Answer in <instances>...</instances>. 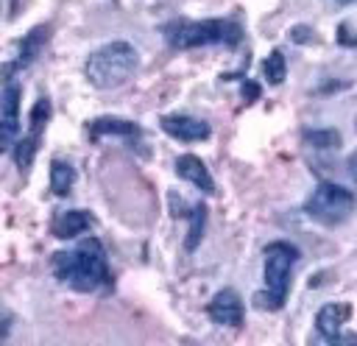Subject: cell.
<instances>
[{"instance_id": "cell-9", "label": "cell", "mask_w": 357, "mask_h": 346, "mask_svg": "<svg viewBox=\"0 0 357 346\" xmlns=\"http://www.w3.org/2000/svg\"><path fill=\"white\" fill-rule=\"evenodd\" d=\"M20 84L8 78L3 86V145H11L20 131Z\"/></svg>"}, {"instance_id": "cell-5", "label": "cell", "mask_w": 357, "mask_h": 346, "mask_svg": "<svg viewBox=\"0 0 357 346\" xmlns=\"http://www.w3.org/2000/svg\"><path fill=\"white\" fill-rule=\"evenodd\" d=\"M354 204L357 201H354L351 190L332 184V181H321L304 201V212L324 226H337L354 212Z\"/></svg>"}, {"instance_id": "cell-20", "label": "cell", "mask_w": 357, "mask_h": 346, "mask_svg": "<svg viewBox=\"0 0 357 346\" xmlns=\"http://www.w3.org/2000/svg\"><path fill=\"white\" fill-rule=\"evenodd\" d=\"M243 92H245V98H257V86H254V84H245Z\"/></svg>"}, {"instance_id": "cell-7", "label": "cell", "mask_w": 357, "mask_h": 346, "mask_svg": "<svg viewBox=\"0 0 357 346\" xmlns=\"http://www.w3.org/2000/svg\"><path fill=\"white\" fill-rule=\"evenodd\" d=\"M162 128L173 137V140H181V142H198V140H206L209 137V123L198 120V117H190V114H167L159 120Z\"/></svg>"}, {"instance_id": "cell-14", "label": "cell", "mask_w": 357, "mask_h": 346, "mask_svg": "<svg viewBox=\"0 0 357 346\" xmlns=\"http://www.w3.org/2000/svg\"><path fill=\"white\" fill-rule=\"evenodd\" d=\"M75 184V167L70 162H61V159H53L50 165V190L56 195H67Z\"/></svg>"}, {"instance_id": "cell-18", "label": "cell", "mask_w": 357, "mask_h": 346, "mask_svg": "<svg viewBox=\"0 0 357 346\" xmlns=\"http://www.w3.org/2000/svg\"><path fill=\"white\" fill-rule=\"evenodd\" d=\"M47 117H50V100H47V98H39L36 106L31 109V128H28V134L39 140V137H42V128H45V123H47Z\"/></svg>"}, {"instance_id": "cell-10", "label": "cell", "mask_w": 357, "mask_h": 346, "mask_svg": "<svg viewBox=\"0 0 357 346\" xmlns=\"http://www.w3.org/2000/svg\"><path fill=\"white\" fill-rule=\"evenodd\" d=\"M176 173H178L181 179H187L190 184H195L201 193H206V195L215 193V179L209 176L206 165H204L195 153H184V156H178V159H176Z\"/></svg>"}, {"instance_id": "cell-19", "label": "cell", "mask_w": 357, "mask_h": 346, "mask_svg": "<svg viewBox=\"0 0 357 346\" xmlns=\"http://www.w3.org/2000/svg\"><path fill=\"white\" fill-rule=\"evenodd\" d=\"M304 140L312 142L315 148H332V145H340V134H337V131H307Z\"/></svg>"}, {"instance_id": "cell-13", "label": "cell", "mask_w": 357, "mask_h": 346, "mask_svg": "<svg viewBox=\"0 0 357 346\" xmlns=\"http://www.w3.org/2000/svg\"><path fill=\"white\" fill-rule=\"evenodd\" d=\"M103 134H123V137H139V128L120 117H98L89 123V137L98 140Z\"/></svg>"}, {"instance_id": "cell-3", "label": "cell", "mask_w": 357, "mask_h": 346, "mask_svg": "<svg viewBox=\"0 0 357 346\" xmlns=\"http://www.w3.org/2000/svg\"><path fill=\"white\" fill-rule=\"evenodd\" d=\"M170 47L187 50L198 45H229L243 39V28L234 20H170L162 28Z\"/></svg>"}, {"instance_id": "cell-21", "label": "cell", "mask_w": 357, "mask_h": 346, "mask_svg": "<svg viewBox=\"0 0 357 346\" xmlns=\"http://www.w3.org/2000/svg\"><path fill=\"white\" fill-rule=\"evenodd\" d=\"M340 3H354V0H340Z\"/></svg>"}, {"instance_id": "cell-12", "label": "cell", "mask_w": 357, "mask_h": 346, "mask_svg": "<svg viewBox=\"0 0 357 346\" xmlns=\"http://www.w3.org/2000/svg\"><path fill=\"white\" fill-rule=\"evenodd\" d=\"M47 33H50V28H45V25H39V28H33L22 42H20V53H17V61L8 67V73L14 70V67H25V64H31L36 56H39V50H42V45H45V39H47Z\"/></svg>"}, {"instance_id": "cell-2", "label": "cell", "mask_w": 357, "mask_h": 346, "mask_svg": "<svg viewBox=\"0 0 357 346\" xmlns=\"http://www.w3.org/2000/svg\"><path fill=\"white\" fill-rule=\"evenodd\" d=\"M139 64V53L131 42H123V39H114L103 47H98L86 64H84V75L92 86L98 89H114V86H123L134 70Z\"/></svg>"}, {"instance_id": "cell-8", "label": "cell", "mask_w": 357, "mask_h": 346, "mask_svg": "<svg viewBox=\"0 0 357 346\" xmlns=\"http://www.w3.org/2000/svg\"><path fill=\"white\" fill-rule=\"evenodd\" d=\"M349 315H351V307L349 304H324L318 310L315 326H318V332L324 335L326 343H332V346L337 343V338L343 335V326H346Z\"/></svg>"}, {"instance_id": "cell-1", "label": "cell", "mask_w": 357, "mask_h": 346, "mask_svg": "<svg viewBox=\"0 0 357 346\" xmlns=\"http://www.w3.org/2000/svg\"><path fill=\"white\" fill-rule=\"evenodd\" d=\"M50 268L61 285L81 290V293H92L112 282L106 248L98 237L81 240L73 251H56L50 260Z\"/></svg>"}, {"instance_id": "cell-11", "label": "cell", "mask_w": 357, "mask_h": 346, "mask_svg": "<svg viewBox=\"0 0 357 346\" xmlns=\"http://www.w3.org/2000/svg\"><path fill=\"white\" fill-rule=\"evenodd\" d=\"M92 226V218L86 209H67V212H59L56 220H53V234L59 240H70V237H78L84 234L86 229Z\"/></svg>"}, {"instance_id": "cell-4", "label": "cell", "mask_w": 357, "mask_h": 346, "mask_svg": "<svg viewBox=\"0 0 357 346\" xmlns=\"http://www.w3.org/2000/svg\"><path fill=\"white\" fill-rule=\"evenodd\" d=\"M298 260V248L287 240H273L265 246V290L254 296V304L262 310H282L290 290V273Z\"/></svg>"}, {"instance_id": "cell-16", "label": "cell", "mask_w": 357, "mask_h": 346, "mask_svg": "<svg viewBox=\"0 0 357 346\" xmlns=\"http://www.w3.org/2000/svg\"><path fill=\"white\" fill-rule=\"evenodd\" d=\"M36 145H39V140L31 137V134L22 137V140H17V145H14V162H17L20 170H28V167H31L33 153H36Z\"/></svg>"}, {"instance_id": "cell-15", "label": "cell", "mask_w": 357, "mask_h": 346, "mask_svg": "<svg viewBox=\"0 0 357 346\" xmlns=\"http://www.w3.org/2000/svg\"><path fill=\"white\" fill-rule=\"evenodd\" d=\"M262 75H265V81L273 84V86L284 81L287 64H284V53H282V50H271V56H268L265 64H262Z\"/></svg>"}, {"instance_id": "cell-6", "label": "cell", "mask_w": 357, "mask_h": 346, "mask_svg": "<svg viewBox=\"0 0 357 346\" xmlns=\"http://www.w3.org/2000/svg\"><path fill=\"white\" fill-rule=\"evenodd\" d=\"M206 313L218 326H240L243 324V299L237 296V290L223 287L212 296Z\"/></svg>"}, {"instance_id": "cell-17", "label": "cell", "mask_w": 357, "mask_h": 346, "mask_svg": "<svg viewBox=\"0 0 357 346\" xmlns=\"http://www.w3.org/2000/svg\"><path fill=\"white\" fill-rule=\"evenodd\" d=\"M204 220H206V206H204V204H195L192 212H190V232H187V248H190V251L201 243Z\"/></svg>"}]
</instances>
